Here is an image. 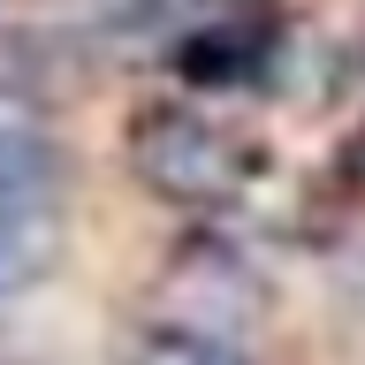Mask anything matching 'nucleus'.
<instances>
[{
    "mask_svg": "<svg viewBox=\"0 0 365 365\" xmlns=\"http://www.w3.org/2000/svg\"><path fill=\"white\" fill-rule=\"evenodd\" d=\"M137 365H244L221 335H198V327H175V335H153Z\"/></svg>",
    "mask_w": 365,
    "mask_h": 365,
    "instance_id": "nucleus-2",
    "label": "nucleus"
},
{
    "mask_svg": "<svg viewBox=\"0 0 365 365\" xmlns=\"http://www.w3.org/2000/svg\"><path fill=\"white\" fill-rule=\"evenodd\" d=\"M130 160H137V175L153 182V190H168V198H182V205H221L228 190L244 182V153L190 107L145 114L130 130Z\"/></svg>",
    "mask_w": 365,
    "mask_h": 365,
    "instance_id": "nucleus-1",
    "label": "nucleus"
},
{
    "mask_svg": "<svg viewBox=\"0 0 365 365\" xmlns=\"http://www.w3.org/2000/svg\"><path fill=\"white\" fill-rule=\"evenodd\" d=\"M38 175H46L38 145H31V137H0V205H23L38 190Z\"/></svg>",
    "mask_w": 365,
    "mask_h": 365,
    "instance_id": "nucleus-3",
    "label": "nucleus"
}]
</instances>
